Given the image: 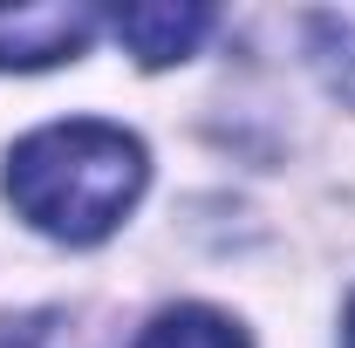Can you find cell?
I'll return each mask as SVG.
<instances>
[{"label":"cell","instance_id":"cell-1","mask_svg":"<svg viewBox=\"0 0 355 348\" xmlns=\"http://www.w3.org/2000/svg\"><path fill=\"white\" fill-rule=\"evenodd\" d=\"M144 177H150V164H144V143L130 130L76 116V123H48V130L14 143L7 198L35 232L69 239V246H96L123 225Z\"/></svg>","mask_w":355,"mask_h":348},{"label":"cell","instance_id":"cell-2","mask_svg":"<svg viewBox=\"0 0 355 348\" xmlns=\"http://www.w3.org/2000/svg\"><path fill=\"white\" fill-rule=\"evenodd\" d=\"M96 35V7L48 0V7H0V69H55L76 62Z\"/></svg>","mask_w":355,"mask_h":348},{"label":"cell","instance_id":"cell-3","mask_svg":"<svg viewBox=\"0 0 355 348\" xmlns=\"http://www.w3.org/2000/svg\"><path fill=\"white\" fill-rule=\"evenodd\" d=\"M116 42L130 48L144 69H164V62H184L191 48L212 35V7H191V0H137V7H116L110 14Z\"/></svg>","mask_w":355,"mask_h":348},{"label":"cell","instance_id":"cell-4","mask_svg":"<svg viewBox=\"0 0 355 348\" xmlns=\"http://www.w3.org/2000/svg\"><path fill=\"white\" fill-rule=\"evenodd\" d=\"M137 348H246V335L212 307H171L137 335Z\"/></svg>","mask_w":355,"mask_h":348},{"label":"cell","instance_id":"cell-5","mask_svg":"<svg viewBox=\"0 0 355 348\" xmlns=\"http://www.w3.org/2000/svg\"><path fill=\"white\" fill-rule=\"evenodd\" d=\"M0 348H42V342H35V335H14V328H7V335H0Z\"/></svg>","mask_w":355,"mask_h":348},{"label":"cell","instance_id":"cell-6","mask_svg":"<svg viewBox=\"0 0 355 348\" xmlns=\"http://www.w3.org/2000/svg\"><path fill=\"white\" fill-rule=\"evenodd\" d=\"M349 348H355V314H349Z\"/></svg>","mask_w":355,"mask_h":348}]
</instances>
